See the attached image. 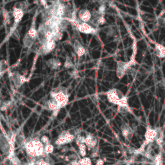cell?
Instances as JSON below:
<instances>
[{
  "label": "cell",
  "mask_w": 165,
  "mask_h": 165,
  "mask_svg": "<svg viewBox=\"0 0 165 165\" xmlns=\"http://www.w3.org/2000/svg\"><path fill=\"white\" fill-rule=\"evenodd\" d=\"M36 165H52V164L48 163L47 161H44L43 159H39V161H36Z\"/></svg>",
  "instance_id": "27"
},
{
  "label": "cell",
  "mask_w": 165,
  "mask_h": 165,
  "mask_svg": "<svg viewBox=\"0 0 165 165\" xmlns=\"http://www.w3.org/2000/svg\"><path fill=\"white\" fill-rule=\"evenodd\" d=\"M77 17L82 22L90 23L92 20V12L86 9H81L77 14Z\"/></svg>",
  "instance_id": "12"
},
{
  "label": "cell",
  "mask_w": 165,
  "mask_h": 165,
  "mask_svg": "<svg viewBox=\"0 0 165 165\" xmlns=\"http://www.w3.org/2000/svg\"><path fill=\"white\" fill-rule=\"evenodd\" d=\"M3 164L4 165H14L12 159L7 158V157L3 161Z\"/></svg>",
  "instance_id": "26"
},
{
  "label": "cell",
  "mask_w": 165,
  "mask_h": 165,
  "mask_svg": "<svg viewBox=\"0 0 165 165\" xmlns=\"http://www.w3.org/2000/svg\"><path fill=\"white\" fill-rule=\"evenodd\" d=\"M2 103V101H1V100H0V107H1ZM0 111H1V110H0ZM0 129H1V130H2V132H3V134L6 136V133H5V130H4V129H3V127L2 125V122H1V118H0Z\"/></svg>",
  "instance_id": "29"
},
{
  "label": "cell",
  "mask_w": 165,
  "mask_h": 165,
  "mask_svg": "<svg viewBox=\"0 0 165 165\" xmlns=\"http://www.w3.org/2000/svg\"><path fill=\"white\" fill-rule=\"evenodd\" d=\"M99 12H100L102 14H105V11H106V5H101L99 7V9L97 10Z\"/></svg>",
  "instance_id": "28"
},
{
  "label": "cell",
  "mask_w": 165,
  "mask_h": 165,
  "mask_svg": "<svg viewBox=\"0 0 165 165\" xmlns=\"http://www.w3.org/2000/svg\"><path fill=\"white\" fill-rule=\"evenodd\" d=\"M38 41L36 52L39 55L45 56L51 53L56 47V43L53 39H43Z\"/></svg>",
  "instance_id": "7"
},
{
  "label": "cell",
  "mask_w": 165,
  "mask_h": 165,
  "mask_svg": "<svg viewBox=\"0 0 165 165\" xmlns=\"http://www.w3.org/2000/svg\"><path fill=\"white\" fill-rule=\"evenodd\" d=\"M8 69H9V65L7 61L5 60H0V79L7 72Z\"/></svg>",
  "instance_id": "16"
},
{
  "label": "cell",
  "mask_w": 165,
  "mask_h": 165,
  "mask_svg": "<svg viewBox=\"0 0 165 165\" xmlns=\"http://www.w3.org/2000/svg\"><path fill=\"white\" fill-rule=\"evenodd\" d=\"M27 9V5L25 2H18L13 7L12 16L14 18V27H16L21 21L23 16Z\"/></svg>",
  "instance_id": "8"
},
{
  "label": "cell",
  "mask_w": 165,
  "mask_h": 165,
  "mask_svg": "<svg viewBox=\"0 0 165 165\" xmlns=\"http://www.w3.org/2000/svg\"><path fill=\"white\" fill-rule=\"evenodd\" d=\"M79 154L82 158H85L87 155V146L85 144L82 143L80 144L79 146Z\"/></svg>",
  "instance_id": "19"
},
{
  "label": "cell",
  "mask_w": 165,
  "mask_h": 165,
  "mask_svg": "<svg viewBox=\"0 0 165 165\" xmlns=\"http://www.w3.org/2000/svg\"><path fill=\"white\" fill-rule=\"evenodd\" d=\"M3 18L4 22L6 25H9L11 23V18L10 14L5 9L3 11Z\"/></svg>",
  "instance_id": "18"
},
{
  "label": "cell",
  "mask_w": 165,
  "mask_h": 165,
  "mask_svg": "<svg viewBox=\"0 0 165 165\" xmlns=\"http://www.w3.org/2000/svg\"><path fill=\"white\" fill-rule=\"evenodd\" d=\"M96 137L94 136L93 135L90 134H87L86 135V137H85V145L87 146V147H89L90 145H91L92 142L93 141V140Z\"/></svg>",
  "instance_id": "20"
},
{
  "label": "cell",
  "mask_w": 165,
  "mask_h": 165,
  "mask_svg": "<svg viewBox=\"0 0 165 165\" xmlns=\"http://www.w3.org/2000/svg\"><path fill=\"white\" fill-rule=\"evenodd\" d=\"M26 139H25L24 135L23 134H18V136L16 135V144H17L18 146H24L25 144Z\"/></svg>",
  "instance_id": "17"
},
{
  "label": "cell",
  "mask_w": 165,
  "mask_h": 165,
  "mask_svg": "<svg viewBox=\"0 0 165 165\" xmlns=\"http://www.w3.org/2000/svg\"><path fill=\"white\" fill-rule=\"evenodd\" d=\"M96 165H104V161L102 159H97Z\"/></svg>",
  "instance_id": "30"
},
{
  "label": "cell",
  "mask_w": 165,
  "mask_h": 165,
  "mask_svg": "<svg viewBox=\"0 0 165 165\" xmlns=\"http://www.w3.org/2000/svg\"><path fill=\"white\" fill-rule=\"evenodd\" d=\"M51 98L54 100L61 109L69 103V90L64 87H58L51 92Z\"/></svg>",
  "instance_id": "2"
},
{
  "label": "cell",
  "mask_w": 165,
  "mask_h": 165,
  "mask_svg": "<svg viewBox=\"0 0 165 165\" xmlns=\"http://www.w3.org/2000/svg\"><path fill=\"white\" fill-rule=\"evenodd\" d=\"M70 163L72 165H81L79 164V163L78 161H72Z\"/></svg>",
  "instance_id": "31"
},
{
  "label": "cell",
  "mask_w": 165,
  "mask_h": 165,
  "mask_svg": "<svg viewBox=\"0 0 165 165\" xmlns=\"http://www.w3.org/2000/svg\"><path fill=\"white\" fill-rule=\"evenodd\" d=\"M47 65L48 68H50L52 70H57L59 69L61 66V62L60 60L57 59L51 58L46 61Z\"/></svg>",
  "instance_id": "15"
},
{
  "label": "cell",
  "mask_w": 165,
  "mask_h": 165,
  "mask_svg": "<svg viewBox=\"0 0 165 165\" xmlns=\"http://www.w3.org/2000/svg\"><path fill=\"white\" fill-rule=\"evenodd\" d=\"M38 31L36 27V21L35 19L33 20L31 27L25 35L23 39V45L25 48H32L34 47L36 41H38Z\"/></svg>",
  "instance_id": "4"
},
{
  "label": "cell",
  "mask_w": 165,
  "mask_h": 165,
  "mask_svg": "<svg viewBox=\"0 0 165 165\" xmlns=\"http://www.w3.org/2000/svg\"><path fill=\"white\" fill-rule=\"evenodd\" d=\"M78 162L81 165H92V161L89 158H83Z\"/></svg>",
  "instance_id": "23"
},
{
  "label": "cell",
  "mask_w": 165,
  "mask_h": 165,
  "mask_svg": "<svg viewBox=\"0 0 165 165\" xmlns=\"http://www.w3.org/2000/svg\"><path fill=\"white\" fill-rule=\"evenodd\" d=\"M40 141L44 145V146L50 143V140H49V138L47 136H43L41 137L40 139Z\"/></svg>",
  "instance_id": "25"
},
{
  "label": "cell",
  "mask_w": 165,
  "mask_h": 165,
  "mask_svg": "<svg viewBox=\"0 0 165 165\" xmlns=\"http://www.w3.org/2000/svg\"><path fill=\"white\" fill-rule=\"evenodd\" d=\"M162 134L163 132L160 128H154L151 127H148L145 134V141L142 144L141 147L136 151V154H141L143 152L146 146L155 142L156 139Z\"/></svg>",
  "instance_id": "3"
},
{
  "label": "cell",
  "mask_w": 165,
  "mask_h": 165,
  "mask_svg": "<svg viewBox=\"0 0 165 165\" xmlns=\"http://www.w3.org/2000/svg\"><path fill=\"white\" fill-rule=\"evenodd\" d=\"M78 134V130L71 129L63 131V132L57 138L55 144L57 146L64 145L73 142L76 139Z\"/></svg>",
  "instance_id": "6"
},
{
  "label": "cell",
  "mask_w": 165,
  "mask_h": 165,
  "mask_svg": "<svg viewBox=\"0 0 165 165\" xmlns=\"http://www.w3.org/2000/svg\"><path fill=\"white\" fill-rule=\"evenodd\" d=\"M132 69V66L128 62L119 61L117 63L116 74L118 78H122L127 74H128Z\"/></svg>",
  "instance_id": "10"
},
{
  "label": "cell",
  "mask_w": 165,
  "mask_h": 165,
  "mask_svg": "<svg viewBox=\"0 0 165 165\" xmlns=\"http://www.w3.org/2000/svg\"><path fill=\"white\" fill-rule=\"evenodd\" d=\"M12 103V102L11 101H7L2 103L1 107H0V110L1 111L7 110L8 109H9L10 107L11 106Z\"/></svg>",
  "instance_id": "22"
},
{
  "label": "cell",
  "mask_w": 165,
  "mask_h": 165,
  "mask_svg": "<svg viewBox=\"0 0 165 165\" xmlns=\"http://www.w3.org/2000/svg\"><path fill=\"white\" fill-rule=\"evenodd\" d=\"M74 63L72 61V60L69 58V57H67L66 58V60H65V64H64V67L65 69H70V68H72L74 67Z\"/></svg>",
  "instance_id": "24"
},
{
  "label": "cell",
  "mask_w": 165,
  "mask_h": 165,
  "mask_svg": "<svg viewBox=\"0 0 165 165\" xmlns=\"http://www.w3.org/2000/svg\"><path fill=\"white\" fill-rule=\"evenodd\" d=\"M67 165H72V164H71V163H69V164H67Z\"/></svg>",
  "instance_id": "32"
},
{
  "label": "cell",
  "mask_w": 165,
  "mask_h": 165,
  "mask_svg": "<svg viewBox=\"0 0 165 165\" xmlns=\"http://www.w3.org/2000/svg\"><path fill=\"white\" fill-rule=\"evenodd\" d=\"M69 22L75 26L76 29L83 34H96L98 32V28L93 26L91 23H84L79 21L78 19V17L74 19L69 20Z\"/></svg>",
  "instance_id": "5"
},
{
  "label": "cell",
  "mask_w": 165,
  "mask_h": 165,
  "mask_svg": "<svg viewBox=\"0 0 165 165\" xmlns=\"http://www.w3.org/2000/svg\"><path fill=\"white\" fill-rule=\"evenodd\" d=\"M154 52L155 56L159 58H165V46L162 44L155 43Z\"/></svg>",
  "instance_id": "14"
},
{
  "label": "cell",
  "mask_w": 165,
  "mask_h": 165,
  "mask_svg": "<svg viewBox=\"0 0 165 165\" xmlns=\"http://www.w3.org/2000/svg\"><path fill=\"white\" fill-rule=\"evenodd\" d=\"M106 96L110 103L117 105L118 107L130 106L128 103V98L119 89H110L106 92Z\"/></svg>",
  "instance_id": "1"
},
{
  "label": "cell",
  "mask_w": 165,
  "mask_h": 165,
  "mask_svg": "<svg viewBox=\"0 0 165 165\" xmlns=\"http://www.w3.org/2000/svg\"><path fill=\"white\" fill-rule=\"evenodd\" d=\"M121 132L122 136L126 140L130 141L134 136V131L128 124L124 123L121 125Z\"/></svg>",
  "instance_id": "11"
},
{
  "label": "cell",
  "mask_w": 165,
  "mask_h": 165,
  "mask_svg": "<svg viewBox=\"0 0 165 165\" xmlns=\"http://www.w3.org/2000/svg\"><path fill=\"white\" fill-rule=\"evenodd\" d=\"M74 50V52H76L77 56L78 57V58H81V57H83L87 52L85 47L81 44L79 41L78 40H75L74 42L73 45Z\"/></svg>",
  "instance_id": "13"
},
{
  "label": "cell",
  "mask_w": 165,
  "mask_h": 165,
  "mask_svg": "<svg viewBox=\"0 0 165 165\" xmlns=\"http://www.w3.org/2000/svg\"><path fill=\"white\" fill-rule=\"evenodd\" d=\"M10 77L14 87L17 89L21 88L27 81H28L27 78L21 75L18 72H11L10 74Z\"/></svg>",
  "instance_id": "9"
},
{
  "label": "cell",
  "mask_w": 165,
  "mask_h": 165,
  "mask_svg": "<svg viewBox=\"0 0 165 165\" xmlns=\"http://www.w3.org/2000/svg\"><path fill=\"white\" fill-rule=\"evenodd\" d=\"M54 147L51 143L44 146V152H45V154L47 155L52 154L54 152Z\"/></svg>",
  "instance_id": "21"
}]
</instances>
